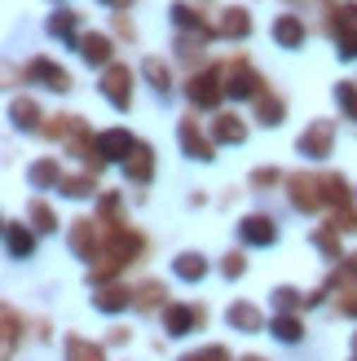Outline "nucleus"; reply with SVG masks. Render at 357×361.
<instances>
[{
	"label": "nucleus",
	"mask_w": 357,
	"mask_h": 361,
	"mask_svg": "<svg viewBox=\"0 0 357 361\" xmlns=\"http://www.w3.org/2000/svg\"><path fill=\"white\" fill-rule=\"evenodd\" d=\"M44 137L58 141L66 154H80V159L93 154V133H88V123H84L80 115H53V119L44 123Z\"/></svg>",
	"instance_id": "f257e3e1"
},
{
	"label": "nucleus",
	"mask_w": 357,
	"mask_h": 361,
	"mask_svg": "<svg viewBox=\"0 0 357 361\" xmlns=\"http://www.w3.org/2000/svg\"><path fill=\"white\" fill-rule=\"evenodd\" d=\"M225 97V66H207V71H194L186 80V102L194 111H217Z\"/></svg>",
	"instance_id": "f03ea898"
},
{
	"label": "nucleus",
	"mask_w": 357,
	"mask_h": 361,
	"mask_svg": "<svg viewBox=\"0 0 357 361\" xmlns=\"http://www.w3.org/2000/svg\"><path fill=\"white\" fill-rule=\"evenodd\" d=\"M265 93V75L247 62V58H234L225 66V97H234V102H256Z\"/></svg>",
	"instance_id": "7ed1b4c3"
},
{
	"label": "nucleus",
	"mask_w": 357,
	"mask_h": 361,
	"mask_svg": "<svg viewBox=\"0 0 357 361\" xmlns=\"http://www.w3.org/2000/svg\"><path fill=\"white\" fill-rule=\"evenodd\" d=\"M141 141L128 133V128H102L93 137V154L102 159V164H128V159L137 154Z\"/></svg>",
	"instance_id": "20e7f679"
},
{
	"label": "nucleus",
	"mask_w": 357,
	"mask_h": 361,
	"mask_svg": "<svg viewBox=\"0 0 357 361\" xmlns=\"http://www.w3.org/2000/svg\"><path fill=\"white\" fill-rule=\"evenodd\" d=\"M141 251H146V238H141L137 229H128V225H106V256H111L119 269L123 264H133V260H141Z\"/></svg>",
	"instance_id": "39448f33"
},
{
	"label": "nucleus",
	"mask_w": 357,
	"mask_h": 361,
	"mask_svg": "<svg viewBox=\"0 0 357 361\" xmlns=\"http://www.w3.org/2000/svg\"><path fill=\"white\" fill-rule=\"evenodd\" d=\"M133 80H137L133 66L128 62H115V66L102 71V84L97 88H102V97L111 102L115 111H128V106H133Z\"/></svg>",
	"instance_id": "423d86ee"
},
{
	"label": "nucleus",
	"mask_w": 357,
	"mask_h": 361,
	"mask_svg": "<svg viewBox=\"0 0 357 361\" xmlns=\"http://www.w3.org/2000/svg\"><path fill=\"white\" fill-rule=\"evenodd\" d=\"M176 141H181L186 159H199V164H212V159H217V141H212V133L199 128V115H186L176 123Z\"/></svg>",
	"instance_id": "0eeeda50"
},
{
	"label": "nucleus",
	"mask_w": 357,
	"mask_h": 361,
	"mask_svg": "<svg viewBox=\"0 0 357 361\" xmlns=\"http://www.w3.org/2000/svg\"><path fill=\"white\" fill-rule=\"evenodd\" d=\"M23 80L35 84V88H49V93H71V71L58 66L53 58H31L23 66Z\"/></svg>",
	"instance_id": "6e6552de"
},
{
	"label": "nucleus",
	"mask_w": 357,
	"mask_h": 361,
	"mask_svg": "<svg viewBox=\"0 0 357 361\" xmlns=\"http://www.w3.org/2000/svg\"><path fill=\"white\" fill-rule=\"evenodd\" d=\"M287 198L296 212H317L327 203L322 198V176H309V172H291L287 176Z\"/></svg>",
	"instance_id": "1a4fd4ad"
},
{
	"label": "nucleus",
	"mask_w": 357,
	"mask_h": 361,
	"mask_svg": "<svg viewBox=\"0 0 357 361\" xmlns=\"http://www.w3.org/2000/svg\"><path fill=\"white\" fill-rule=\"evenodd\" d=\"M335 146V119H313L305 133L296 137V150L305 159H327Z\"/></svg>",
	"instance_id": "9d476101"
},
{
	"label": "nucleus",
	"mask_w": 357,
	"mask_h": 361,
	"mask_svg": "<svg viewBox=\"0 0 357 361\" xmlns=\"http://www.w3.org/2000/svg\"><path fill=\"white\" fill-rule=\"evenodd\" d=\"M102 221H88V216H80V221H71V229H66V243H71V251H75L80 260H88L93 264V256L102 251V229H97Z\"/></svg>",
	"instance_id": "9b49d317"
},
{
	"label": "nucleus",
	"mask_w": 357,
	"mask_h": 361,
	"mask_svg": "<svg viewBox=\"0 0 357 361\" xmlns=\"http://www.w3.org/2000/svg\"><path fill=\"white\" fill-rule=\"evenodd\" d=\"M238 238H243V247H274L278 243V221L265 216V212H252V216L238 221Z\"/></svg>",
	"instance_id": "f8f14e48"
},
{
	"label": "nucleus",
	"mask_w": 357,
	"mask_h": 361,
	"mask_svg": "<svg viewBox=\"0 0 357 361\" xmlns=\"http://www.w3.org/2000/svg\"><path fill=\"white\" fill-rule=\"evenodd\" d=\"M199 326H203V309H194V304H164V331L172 339H186Z\"/></svg>",
	"instance_id": "ddd939ff"
},
{
	"label": "nucleus",
	"mask_w": 357,
	"mask_h": 361,
	"mask_svg": "<svg viewBox=\"0 0 357 361\" xmlns=\"http://www.w3.org/2000/svg\"><path fill=\"white\" fill-rule=\"evenodd\" d=\"M80 58H84L88 66H97V71L115 66V40H111L106 31H84V40H80Z\"/></svg>",
	"instance_id": "4468645a"
},
{
	"label": "nucleus",
	"mask_w": 357,
	"mask_h": 361,
	"mask_svg": "<svg viewBox=\"0 0 357 361\" xmlns=\"http://www.w3.org/2000/svg\"><path fill=\"white\" fill-rule=\"evenodd\" d=\"M168 18H172V27L181 31V35H203V40H212V35H217V27H212L194 5H186V0H176V5L168 9Z\"/></svg>",
	"instance_id": "2eb2a0df"
},
{
	"label": "nucleus",
	"mask_w": 357,
	"mask_h": 361,
	"mask_svg": "<svg viewBox=\"0 0 357 361\" xmlns=\"http://www.w3.org/2000/svg\"><path fill=\"white\" fill-rule=\"evenodd\" d=\"M44 31L53 35V40H62L66 49L80 53V40H84V35H80V13H75V9H53L49 23H44Z\"/></svg>",
	"instance_id": "dca6fc26"
},
{
	"label": "nucleus",
	"mask_w": 357,
	"mask_h": 361,
	"mask_svg": "<svg viewBox=\"0 0 357 361\" xmlns=\"http://www.w3.org/2000/svg\"><path fill=\"white\" fill-rule=\"evenodd\" d=\"M270 35H274L278 49H305L309 27H305V18H296V13H278L274 27H270Z\"/></svg>",
	"instance_id": "f3484780"
},
{
	"label": "nucleus",
	"mask_w": 357,
	"mask_h": 361,
	"mask_svg": "<svg viewBox=\"0 0 357 361\" xmlns=\"http://www.w3.org/2000/svg\"><path fill=\"white\" fill-rule=\"evenodd\" d=\"M327 35H331V44H335V53H340L344 62H357V27L340 23V9H331V18H327Z\"/></svg>",
	"instance_id": "a211bd4d"
},
{
	"label": "nucleus",
	"mask_w": 357,
	"mask_h": 361,
	"mask_svg": "<svg viewBox=\"0 0 357 361\" xmlns=\"http://www.w3.org/2000/svg\"><path fill=\"white\" fill-rule=\"evenodd\" d=\"M62 168H58V159L44 154V159H35V164H27V185L31 190H62Z\"/></svg>",
	"instance_id": "6ab92c4d"
},
{
	"label": "nucleus",
	"mask_w": 357,
	"mask_h": 361,
	"mask_svg": "<svg viewBox=\"0 0 357 361\" xmlns=\"http://www.w3.org/2000/svg\"><path fill=\"white\" fill-rule=\"evenodd\" d=\"M217 31L225 35V40H247V35H252V9L247 5H225Z\"/></svg>",
	"instance_id": "aec40b11"
},
{
	"label": "nucleus",
	"mask_w": 357,
	"mask_h": 361,
	"mask_svg": "<svg viewBox=\"0 0 357 361\" xmlns=\"http://www.w3.org/2000/svg\"><path fill=\"white\" fill-rule=\"evenodd\" d=\"M5 251H9V260H31L35 256V233L18 221H5Z\"/></svg>",
	"instance_id": "412c9836"
},
{
	"label": "nucleus",
	"mask_w": 357,
	"mask_h": 361,
	"mask_svg": "<svg viewBox=\"0 0 357 361\" xmlns=\"http://www.w3.org/2000/svg\"><path fill=\"white\" fill-rule=\"evenodd\" d=\"M128 304H137V295L128 291V286H115V282H111V286H97V291H93V309H97V313H111V317H115V313L128 309Z\"/></svg>",
	"instance_id": "4be33fe9"
},
{
	"label": "nucleus",
	"mask_w": 357,
	"mask_h": 361,
	"mask_svg": "<svg viewBox=\"0 0 357 361\" xmlns=\"http://www.w3.org/2000/svg\"><path fill=\"white\" fill-rule=\"evenodd\" d=\"M225 322H229L234 331H243V335H260V331H265V317H260V309H256V304H247V300L229 304V309H225Z\"/></svg>",
	"instance_id": "5701e85b"
},
{
	"label": "nucleus",
	"mask_w": 357,
	"mask_h": 361,
	"mask_svg": "<svg viewBox=\"0 0 357 361\" xmlns=\"http://www.w3.org/2000/svg\"><path fill=\"white\" fill-rule=\"evenodd\" d=\"M9 119H13V128H23V133H44V115H40V106L31 97H13L9 102Z\"/></svg>",
	"instance_id": "b1692460"
},
{
	"label": "nucleus",
	"mask_w": 357,
	"mask_h": 361,
	"mask_svg": "<svg viewBox=\"0 0 357 361\" xmlns=\"http://www.w3.org/2000/svg\"><path fill=\"white\" fill-rule=\"evenodd\" d=\"M212 141H217V146H243V141H247V123L238 115H217V119H212Z\"/></svg>",
	"instance_id": "393cba45"
},
{
	"label": "nucleus",
	"mask_w": 357,
	"mask_h": 361,
	"mask_svg": "<svg viewBox=\"0 0 357 361\" xmlns=\"http://www.w3.org/2000/svg\"><path fill=\"white\" fill-rule=\"evenodd\" d=\"M123 176H128L133 185H150V180H155V150L146 146V141H141L137 154L128 159V164H123Z\"/></svg>",
	"instance_id": "a878e982"
},
{
	"label": "nucleus",
	"mask_w": 357,
	"mask_h": 361,
	"mask_svg": "<svg viewBox=\"0 0 357 361\" xmlns=\"http://www.w3.org/2000/svg\"><path fill=\"white\" fill-rule=\"evenodd\" d=\"M322 198L335 212H349L353 207V190H349V180L340 172H322Z\"/></svg>",
	"instance_id": "bb28decb"
},
{
	"label": "nucleus",
	"mask_w": 357,
	"mask_h": 361,
	"mask_svg": "<svg viewBox=\"0 0 357 361\" xmlns=\"http://www.w3.org/2000/svg\"><path fill=\"white\" fill-rule=\"evenodd\" d=\"M172 274L181 282H203L207 278V256L203 251H181V256L172 260Z\"/></svg>",
	"instance_id": "cd10ccee"
},
{
	"label": "nucleus",
	"mask_w": 357,
	"mask_h": 361,
	"mask_svg": "<svg viewBox=\"0 0 357 361\" xmlns=\"http://www.w3.org/2000/svg\"><path fill=\"white\" fill-rule=\"evenodd\" d=\"M62 357L66 361H106L102 344H93V339H84V335H66L62 339Z\"/></svg>",
	"instance_id": "c85d7f7f"
},
{
	"label": "nucleus",
	"mask_w": 357,
	"mask_h": 361,
	"mask_svg": "<svg viewBox=\"0 0 357 361\" xmlns=\"http://www.w3.org/2000/svg\"><path fill=\"white\" fill-rule=\"evenodd\" d=\"M270 335L282 339V344H300V339H305V322L296 313H274L270 317Z\"/></svg>",
	"instance_id": "c756f323"
},
{
	"label": "nucleus",
	"mask_w": 357,
	"mask_h": 361,
	"mask_svg": "<svg viewBox=\"0 0 357 361\" xmlns=\"http://www.w3.org/2000/svg\"><path fill=\"white\" fill-rule=\"evenodd\" d=\"M282 119H287V102H282L278 93H260V97H256V123H265V128H278Z\"/></svg>",
	"instance_id": "7c9ffc66"
},
{
	"label": "nucleus",
	"mask_w": 357,
	"mask_h": 361,
	"mask_svg": "<svg viewBox=\"0 0 357 361\" xmlns=\"http://www.w3.org/2000/svg\"><path fill=\"white\" fill-rule=\"evenodd\" d=\"M141 75H146V84L155 88L159 97H168V93H172V71H168L164 58H146V62H141Z\"/></svg>",
	"instance_id": "2f4dec72"
},
{
	"label": "nucleus",
	"mask_w": 357,
	"mask_h": 361,
	"mask_svg": "<svg viewBox=\"0 0 357 361\" xmlns=\"http://www.w3.org/2000/svg\"><path fill=\"white\" fill-rule=\"evenodd\" d=\"M27 221H31L35 233H58V212H53L44 198H31L27 203Z\"/></svg>",
	"instance_id": "473e14b6"
},
{
	"label": "nucleus",
	"mask_w": 357,
	"mask_h": 361,
	"mask_svg": "<svg viewBox=\"0 0 357 361\" xmlns=\"http://www.w3.org/2000/svg\"><path fill=\"white\" fill-rule=\"evenodd\" d=\"M97 194V176L93 172H75L62 180V198H93Z\"/></svg>",
	"instance_id": "72a5a7b5"
},
{
	"label": "nucleus",
	"mask_w": 357,
	"mask_h": 361,
	"mask_svg": "<svg viewBox=\"0 0 357 361\" xmlns=\"http://www.w3.org/2000/svg\"><path fill=\"white\" fill-rule=\"evenodd\" d=\"M313 247L322 251L327 260H344V251H340V229H335V225H322V229H313Z\"/></svg>",
	"instance_id": "f704fd0d"
},
{
	"label": "nucleus",
	"mask_w": 357,
	"mask_h": 361,
	"mask_svg": "<svg viewBox=\"0 0 357 361\" xmlns=\"http://www.w3.org/2000/svg\"><path fill=\"white\" fill-rule=\"evenodd\" d=\"M270 300H274V309H278V313H296V309H300V304H305L309 295H300L296 286H274Z\"/></svg>",
	"instance_id": "c9c22d12"
},
{
	"label": "nucleus",
	"mask_w": 357,
	"mask_h": 361,
	"mask_svg": "<svg viewBox=\"0 0 357 361\" xmlns=\"http://www.w3.org/2000/svg\"><path fill=\"white\" fill-rule=\"evenodd\" d=\"M203 35H181V40H176V58H181L186 66H194V62H203Z\"/></svg>",
	"instance_id": "e433bc0d"
},
{
	"label": "nucleus",
	"mask_w": 357,
	"mask_h": 361,
	"mask_svg": "<svg viewBox=\"0 0 357 361\" xmlns=\"http://www.w3.org/2000/svg\"><path fill=\"white\" fill-rule=\"evenodd\" d=\"M335 106H340V111L357 123V84H349V80L335 84Z\"/></svg>",
	"instance_id": "4c0bfd02"
},
{
	"label": "nucleus",
	"mask_w": 357,
	"mask_h": 361,
	"mask_svg": "<svg viewBox=\"0 0 357 361\" xmlns=\"http://www.w3.org/2000/svg\"><path fill=\"white\" fill-rule=\"evenodd\" d=\"M164 286H159V282H141L137 286V304H141V309H159V304H164Z\"/></svg>",
	"instance_id": "58836bf2"
},
{
	"label": "nucleus",
	"mask_w": 357,
	"mask_h": 361,
	"mask_svg": "<svg viewBox=\"0 0 357 361\" xmlns=\"http://www.w3.org/2000/svg\"><path fill=\"white\" fill-rule=\"evenodd\" d=\"M221 274H225V278H243V274H247V260H243V251H229V256L221 260Z\"/></svg>",
	"instance_id": "ea45409f"
},
{
	"label": "nucleus",
	"mask_w": 357,
	"mask_h": 361,
	"mask_svg": "<svg viewBox=\"0 0 357 361\" xmlns=\"http://www.w3.org/2000/svg\"><path fill=\"white\" fill-rule=\"evenodd\" d=\"M278 180H287L278 168H256V172H252V185H256V190H270V185H278Z\"/></svg>",
	"instance_id": "a19ab883"
},
{
	"label": "nucleus",
	"mask_w": 357,
	"mask_h": 361,
	"mask_svg": "<svg viewBox=\"0 0 357 361\" xmlns=\"http://www.w3.org/2000/svg\"><path fill=\"white\" fill-rule=\"evenodd\" d=\"M115 35H119V40H137V27H133V18L128 13H115Z\"/></svg>",
	"instance_id": "79ce46f5"
},
{
	"label": "nucleus",
	"mask_w": 357,
	"mask_h": 361,
	"mask_svg": "<svg viewBox=\"0 0 357 361\" xmlns=\"http://www.w3.org/2000/svg\"><path fill=\"white\" fill-rule=\"evenodd\" d=\"M13 339H18V313L5 309V357L13 353Z\"/></svg>",
	"instance_id": "37998d69"
},
{
	"label": "nucleus",
	"mask_w": 357,
	"mask_h": 361,
	"mask_svg": "<svg viewBox=\"0 0 357 361\" xmlns=\"http://www.w3.org/2000/svg\"><path fill=\"white\" fill-rule=\"evenodd\" d=\"M340 313L357 322V291H344V295H340Z\"/></svg>",
	"instance_id": "c03bdc74"
},
{
	"label": "nucleus",
	"mask_w": 357,
	"mask_h": 361,
	"mask_svg": "<svg viewBox=\"0 0 357 361\" xmlns=\"http://www.w3.org/2000/svg\"><path fill=\"white\" fill-rule=\"evenodd\" d=\"M340 23L357 27V0H349V5H340Z\"/></svg>",
	"instance_id": "a18cd8bd"
},
{
	"label": "nucleus",
	"mask_w": 357,
	"mask_h": 361,
	"mask_svg": "<svg viewBox=\"0 0 357 361\" xmlns=\"http://www.w3.org/2000/svg\"><path fill=\"white\" fill-rule=\"evenodd\" d=\"M340 274L357 282V251H353V256H344V260H340Z\"/></svg>",
	"instance_id": "49530a36"
},
{
	"label": "nucleus",
	"mask_w": 357,
	"mask_h": 361,
	"mask_svg": "<svg viewBox=\"0 0 357 361\" xmlns=\"http://www.w3.org/2000/svg\"><path fill=\"white\" fill-rule=\"evenodd\" d=\"M203 361H229V353L221 344H212V348H203Z\"/></svg>",
	"instance_id": "de8ad7c7"
},
{
	"label": "nucleus",
	"mask_w": 357,
	"mask_h": 361,
	"mask_svg": "<svg viewBox=\"0 0 357 361\" xmlns=\"http://www.w3.org/2000/svg\"><path fill=\"white\" fill-rule=\"evenodd\" d=\"M102 5H106V9H128L133 0H102Z\"/></svg>",
	"instance_id": "09e8293b"
},
{
	"label": "nucleus",
	"mask_w": 357,
	"mask_h": 361,
	"mask_svg": "<svg viewBox=\"0 0 357 361\" xmlns=\"http://www.w3.org/2000/svg\"><path fill=\"white\" fill-rule=\"evenodd\" d=\"M181 361H203V353H190V357H181Z\"/></svg>",
	"instance_id": "8fccbe9b"
},
{
	"label": "nucleus",
	"mask_w": 357,
	"mask_h": 361,
	"mask_svg": "<svg viewBox=\"0 0 357 361\" xmlns=\"http://www.w3.org/2000/svg\"><path fill=\"white\" fill-rule=\"evenodd\" d=\"M238 361H265V357H238Z\"/></svg>",
	"instance_id": "3c124183"
},
{
	"label": "nucleus",
	"mask_w": 357,
	"mask_h": 361,
	"mask_svg": "<svg viewBox=\"0 0 357 361\" xmlns=\"http://www.w3.org/2000/svg\"><path fill=\"white\" fill-rule=\"evenodd\" d=\"M353 357H357V335H353Z\"/></svg>",
	"instance_id": "603ef678"
},
{
	"label": "nucleus",
	"mask_w": 357,
	"mask_h": 361,
	"mask_svg": "<svg viewBox=\"0 0 357 361\" xmlns=\"http://www.w3.org/2000/svg\"><path fill=\"white\" fill-rule=\"evenodd\" d=\"M53 5H58V0H53Z\"/></svg>",
	"instance_id": "864d4df0"
},
{
	"label": "nucleus",
	"mask_w": 357,
	"mask_h": 361,
	"mask_svg": "<svg viewBox=\"0 0 357 361\" xmlns=\"http://www.w3.org/2000/svg\"><path fill=\"white\" fill-rule=\"evenodd\" d=\"M353 361H357V357H353Z\"/></svg>",
	"instance_id": "5fc2aeb1"
}]
</instances>
